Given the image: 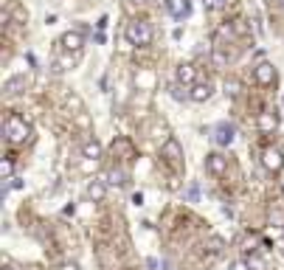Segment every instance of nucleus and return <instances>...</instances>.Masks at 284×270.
<instances>
[{
	"label": "nucleus",
	"mask_w": 284,
	"mask_h": 270,
	"mask_svg": "<svg viewBox=\"0 0 284 270\" xmlns=\"http://www.w3.org/2000/svg\"><path fill=\"white\" fill-rule=\"evenodd\" d=\"M3 129H6V138H9V141H15V144L26 141V138L31 135V127L26 124V118H20L17 113H9V115H6V124H3Z\"/></svg>",
	"instance_id": "nucleus-1"
},
{
	"label": "nucleus",
	"mask_w": 284,
	"mask_h": 270,
	"mask_svg": "<svg viewBox=\"0 0 284 270\" xmlns=\"http://www.w3.org/2000/svg\"><path fill=\"white\" fill-rule=\"evenodd\" d=\"M152 26L147 20H132V23H127V40L132 45H150L152 43Z\"/></svg>",
	"instance_id": "nucleus-2"
},
{
	"label": "nucleus",
	"mask_w": 284,
	"mask_h": 270,
	"mask_svg": "<svg viewBox=\"0 0 284 270\" xmlns=\"http://www.w3.org/2000/svg\"><path fill=\"white\" fill-rule=\"evenodd\" d=\"M262 164L267 172H281L284 169V155L281 150H276V147H264L262 150Z\"/></svg>",
	"instance_id": "nucleus-3"
},
{
	"label": "nucleus",
	"mask_w": 284,
	"mask_h": 270,
	"mask_svg": "<svg viewBox=\"0 0 284 270\" xmlns=\"http://www.w3.org/2000/svg\"><path fill=\"white\" fill-rule=\"evenodd\" d=\"M59 45H62L68 54H76V51H82V45H85V34L82 31H65L62 34V40H59Z\"/></svg>",
	"instance_id": "nucleus-4"
},
{
	"label": "nucleus",
	"mask_w": 284,
	"mask_h": 270,
	"mask_svg": "<svg viewBox=\"0 0 284 270\" xmlns=\"http://www.w3.org/2000/svg\"><path fill=\"white\" fill-rule=\"evenodd\" d=\"M253 79L259 85H273V82H276V68L270 62H259L253 68Z\"/></svg>",
	"instance_id": "nucleus-5"
},
{
	"label": "nucleus",
	"mask_w": 284,
	"mask_h": 270,
	"mask_svg": "<svg viewBox=\"0 0 284 270\" xmlns=\"http://www.w3.org/2000/svg\"><path fill=\"white\" fill-rule=\"evenodd\" d=\"M161 155H164L166 161H169V164H178L180 158H183V150H180V144L175 141V138H169V141H166L164 147H161Z\"/></svg>",
	"instance_id": "nucleus-6"
},
{
	"label": "nucleus",
	"mask_w": 284,
	"mask_h": 270,
	"mask_svg": "<svg viewBox=\"0 0 284 270\" xmlns=\"http://www.w3.org/2000/svg\"><path fill=\"white\" fill-rule=\"evenodd\" d=\"M214 141L220 144V147H231L234 144V127L231 124H220V127L214 129Z\"/></svg>",
	"instance_id": "nucleus-7"
},
{
	"label": "nucleus",
	"mask_w": 284,
	"mask_h": 270,
	"mask_svg": "<svg viewBox=\"0 0 284 270\" xmlns=\"http://www.w3.org/2000/svg\"><path fill=\"white\" fill-rule=\"evenodd\" d=\"M228 166V161L220 155V152H211V155H206V169L211 172V175H222Z\"/></svg>",
	"instance_id": "nucleus-8"
},
{
	"label": "nucleus",
	"mask_w": 284,
	"mask_h": 270,
	"mask_svg": "<svg viewBox=\"0 0 284 270\" xmlns=\"http://www.w3.org/2000/svg\"><path fill=\"white\" fill-rule=\"evenodd\" d=\"M211 82H197V85H192V101H208L211 99Z\"/></svg>",
	"instance_id": "nucleus-9"
},
{
	"label": "nucleus",
	"mask_w": 284,
	"mask_h": 270,
	"mask_svg": "<svg viewBox=\"0 0 284 270\" xmlns=\"http://www.w3.org/2000/svg\"><path fill=\"white\" fill-rule=\"evenodd\" d=\"M194 76H197V73H194V65H189V62L178 65V71H175V79H178L180 85H186V87L194 82Z\"/></svg>",
	"instance_id": "nucleus-10"
},
{
	"label": "nucleus",
	"mask_w": 284,
	"mask_h": 270,
	"mask_svg": "<svg viewBox=\"0 0 284 270\" xmlns=\"http://www.w3.org/2000/svg\"><path fill=\"white\" fill-rule=\"evenodd\" d=\"M256 127L262 129V132H273V129L278 127V115H276V113H259V118H256Z\"/></svg>",
	"instance_id": "nucleus-11"
},
{
	"label": "nucleus",
	"mask_w": 284,
	"mask_h": 270,
	"mask_svg": "<svg viewBox=\"0 0 284 270\" xmlns=\"http://www.w3.org/2000/svg\"><path fill=\"white\" fill-rule=\"evenodd\" d=\"M82 155L90 158V161H99L101 158V144L96 141V138H87V141L82 144Z\"/></svg>",
	"instance_id": "nucleus-12"
},
{
	"label": "nucleus",
	"mask_w": 284,
	"mask_h": 270,
	"mask_svg": "<svg viewBox=\"0 0 284 270\" xmlns=\"http://www.w3.org/2000/svg\"><path fill=\"white\" fill-rule=\"evenodd\" d=\"M169 96L175 101H186V99H192V87H186V85H180V82H175V85H169Z\"/></svg>",
	"instance_id": "nucleus-13"
},
{
	"label": "nucleus",
	"mask_w": 284,
	"mask_h": 270,
	"mask_svg": "<svg viewBox=\"0 0 284 270\" xmlns=\"http://www.w3.org/2000/svg\"><path fill=\"white\" fill-rule=\"evenodd\" d=\"M104 194H107V186L101 183V180H93V183L87 186V197H90L93 203H99V200H104Z\"/></svg>",
	"instance_id": "nucleus-14"
},
{
	"label": "nucleus",
	"mask_w": 284,
	"mask_h": 270,
	"mask_svg": "<svg viewBox=\"0 0 284 270\" xmlns=\"http://www.w3.org/2000/svg\"><path fill=\"white\" fill-rule=\"evenodd\" d=\"M20 87H26V79H23V76H15V79H9V82H6V87H3V90L12 96V93H20Z\"/></svg>",
	"instance_id": "nucleus-15"
},
{
	"label": "nucleus",
	"mask_w": 284,
	"mask_h": 270,
	"mask_svg": "<svg viewBox=\"0 0 284 270\" xmlns=\"http://www.w3.org/2000/svg\"><path fill=\"white\" fill-rule=\"evenodd\" d=\"M245 262H248V267L250 270H267V264H264V259L259 253H250L248 259H245Z\"/></svg>",
	"instance_id": "nucleus-16"
},
{
	"label": "nucleus",
	"mask_w": 284,
	"mask_h": 270,
	"mask_svg": "<svg viewBox=\"0 0 284 270\" xmlns=\"http://www.w3.org/2000/svg\"><path fill=\"white\" fill-rule=\"evenodd\" d=\"M73 62H76V57H71V54H62V57L57 59V71H68V68H73Z\"/></svg>",
	"instance_id": "nucleus-17"
},
{
	"label": "nucleus",
	"mask_w": 284,
	"mask_h": 270,
	"mask_svg": "<svg viewBox=\"0 0 284 270\" xmlns=\"http://www.w3.org/2000/svg\"><path fill=\"white\" fill-rule=\"evenodd\" d=\"M124 178H127V172L124 169H110L107 172V180H110V183H127Z\"/></svg>",
	"instance_id": "nucleus-18"
},
{
	"label": "nucleus",
	"mask_w": 284,
	"mask_h": 270,
	"mask_svg": "<svg viewBox=\"0 0 284 270\" xmlns=\"http://www.w3.org/2000/svg\"><path fill=\"white\" fill-rule=\"evenodd\" d=\"M225 93H228V96H239V82H236V79H228V82H225Z\"/></svg>",
	"instance_id": "nucleus-19"
},
{
	"label": "nucleus",
	"mask_w": 284,
	"mask_h": 270,
	"mask_svg": "<svg viewBox=\"0 0 284 270\" xmlns=\"http://www.w3.org/2000/svg\"><path fill=\"white\" fill-rule=\"evenodd\" d=\"M96 166H99V161H90V158L82 161V172H96Z\"/></svg>",
	"instance_id": "nucleus-20"
},
{
	"label": "nucleus",
	"mask_w": 284,
	"mask_h": 270,
	"mask_svg": "<svg viewBox=\"0 0 284 270\" xmlns=\"http://www.w3.org/2000/svg\"><path fill=\"white\" fill-rule=\"evenodd\" d=\"M0 172H3V178H12V172H15V164H12V161H3Z\"/></svg>",
	"instance_id": "nucleus-21"
},
{
	"label": "nucleus",
	"mask_w": 284,
	"mask_h": 270,
	"mask_svg": "<svg viewBox=\"0 0 284 270\" xmlns=\"http://www.w3.org/2000/svg\"><path fill=\"white\" fill-rule=\"evenodd\" d=\"M68 107H73V110L82 113V99H79V96H68Z\"/></svg>",
	"instance_id": "nucleus-22"
},
{
	"label": "nucleus",
	"mask_w": 284,
	"mask_h": 270,
	"mask_svg": "<svg viewBox=\"0 0 284 270\" xmlns=\"http://www.w3.org/2000/svg\"><path fill=\"white\" fill-rule=\"evenodd\" d=\"M228 270H250V267H248V262H245V259H239V262H234Z\"/></svg>",
	"instance_id": "nucleus-23"
},
{
	"label": "nucleus",
	"mask_w": 284,
	"mask_h": 270,
	"mask_svg": "<svg viewBox=\"0 0 284 270\" xmlns=\"http://www.w3.org/2000/svg\"><path fill=\"white\" fill-rule=\"evenodd\" d=\"M132 206H144V194H141V192L132 194Z\"/></svg>",
	"instance_id": "nucleus-24"
},
{
	"label": "nucleus",
	"mask_w": 284,
	"mask_h": 270,
	"mask_svg": "<svg viewBox=\"0 0 284 270\" xmlns=\"http://www.w3.org/2000/svg\"><path fill=\"white\" fill-rule=\"evenodd\" d=\"M234 29L239 31V34H248V26H245V23H242V20H236V26H234Z\"/></svg>",
	"instance_id": "nucleus-25"
},
{
	"label": "nucleus",
	"mask_w": 284,
	"mask_h": 270,
	"mask_svg": "<svg viewBox=\"0 0 284 270\" xmlns=\"http://www.w3.org/2000/svg\"><path fill=\"white\" fill-rule=\"evenodd\" d=\"M59 270H79V264H76V262H65Z\"/></svg>",
	"instance_id": "nucleus-26"
},
{
	"label": "nucleus",
	"mask_w": 284,
	"mask_h": 270,
	"mask_svg": "<svg viewBox=\"0 0 284 270\" xmlns=\"http://www.w3.org/2000/svg\"><path fill=\"white\" fill-rule=\"evenodd\" d=\"M217 3H220V6H225V0H217Z\"/></svg>",
	"instance_id": "nucleus-27"
},
{
	"label": "nucleus",
	"mask_w": 284,
	"mask_h": 270,
	"mask_svg": "<svg viewBox=\"0 0 284 270\" xmlns=\"http://www.w3.org/2000/svg\"><path fill=\"white\" fill-rule=\"evenodd\" d=\"M281 189H284V180H281Z\"/></svg>",
	"instance_id": "nucleus-28"
},
{
	"label": "nucleus",
	"mask_w": 284,
	"mask_h": 270,
	"mask_svg": "<svg viewBox=\"0 0 284 270\" xmlns=\"http://www.w3.org/2000/svg\"><path fill=\"white\" fill-rule=\"evenodd\" d=\"M281 6H284V0H281Z\"/></svg>",
	"instance_id": "nucleus-29"
},
{
	"label": "nucleus",
	"mask_w": 284,
	"mask_h": 270,
	"mask_svg": "<svg viewBox=\"0 0 284 270\" xmlns=\"http://www.w3.org/2000/svg\"><path fill=\"white\" fill-rule=\"evenodd\" d=\"M281 104H284V99H281Z\"/></svg>",
	"instance_id": "nucleus-30"
},
{
	"label": "nucleus",
	"mask_w": 284,
	"mask_h": 270,
	"mask_svg": "<svg viewBox=\"0 0 284 270\" xmlns=\"http://www.w3.org/2000/svg\"><path fill=\"white\" fill-rule=\"evenodd\" d=\"M141 3H144V0H141Z\"/></svg>",
	"instance_id": "nucleus-31"
}]
</instances>
